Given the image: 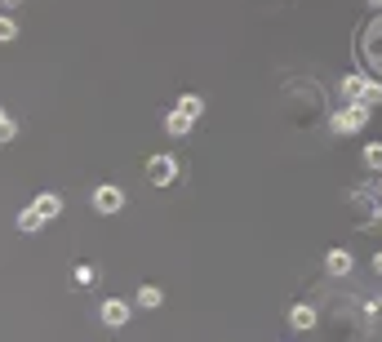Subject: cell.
I'll return each mask as SVG.
<instances>
[{
    "label": "cell",
    "mask_w": 382,
    "mask_h": 342,
    "mask_svg": "<svg viewBox=\"0 0 382 342\" xmlns=\"http://www.w3.org/2000/svg\"><path fill=\"white\" fill-rule=\"evenodd\" d=\"M369 116H373V107L342 103L334 116H329V129H334V134H360V129H369Z\"/></svg>",
    "instance_id": "6da1fadb"
},
{
    "label": "cell",
    "mask_w": 382,
    "mask_h": 342,
    "mask_svg": "<svg viewBox=\"0 0 382 342\" xmlns=\"http://www.w3.org/2000/svg\"><path fill=\"white\" fill-rule=\"evenodd\" d=\"M342 98L347 103H364V107H378L382 103V85L369 76H347L342 80Z\"/></svg>",
    "instance_id": "7a4b0ae2"
},
{
    "label": "cell",
    "mask_w": 382,
    "mask_h": 342,
    "mask_svg": "<svg viewBox=\"0 0 382 342\" xmlns=\"http://www.w3.org/2000/svg\"><path fill=\"white\" fill-rule=\"evenodd\" d=\"M125 209V187H116V183H103L94 191V214H103V218H111V214H120Z\"/></svg>",
    "instance_id": "3957f363"
},
{
    "label": "cell",
    "mask_w": 382,
    "mask_h": 342,
    "mask_svg": "<svg viewBox=\"0 0 382 342\" xmlns=\"http://www.w3.org/2000/svg\"><path fill=\"white\" fill-rule=\"evenodd\" d=\"M147 178H152L156 187H169L174 178H178V160H174V156H164V152L152 156V160H147Z\"/></svg>",
    "instance_id": "277c9868"
},
{
    "label": "cell",
    "mask_w": 382,
    "mask_h": 342,
    "mask_svg": "<svg viewBox=\"0 0 382 342\" xmlns=\"http://www.w3.org/2000/svg\"><path fill=\"white\" fill-rule=\"evenodd\" d=\"M98 316H103V324H111V329H120V324H125L129 316H134V307H129V302H120V298H107V302H103V312H98Z\"/></svg>",
    "instance_id": "5b68a950"
},
{
    "label": "cell",
    "mask_w": 382,
    "mask_h": 342,
    "mask_svg": "<svg viewBox=\"0 0 382 342\" xmlns=\"http://www.w3.org/2000/svg\"><path fill=\"white\" fill-rule=\"evenodd\" d=\"M31 209H36L45 222H54V218L62 214V195H58V191H40L36 200H31Z\"/></svg>",
    "instance_id": "8992f818"
},
{
    "label": "cell",
    "mask_w": 382,
    "mask_h": 342,
    "mask_svg": "<svg viewBox=\"0 0 382 342\" xmlns=\"http://www.w3.org/2000/svg\"><path fill=\"white\" fill-rule=\"evenodd\" d=\"M325 267H329V275H352L356 258H352V249H329L325 253Z\"/></svg>",
    "instance_id": "52a82bcc"
},
{
    "label": "cell",
    "mask_w": 382,
    "mask_h": 342,
    "mask_svg": "<svg viewBox=\"0 0 382 342\" xmlns=\"http://www.w3.org/2000/svg\"><path fill=\"white\" fill-rule=\"evenodd\" d=\"M191 125H196V120H191V116H182V111L174 107L169 116H164V134H169V138H187V134H191Z\"/></svg>",
    "instance_id": "ba28073f"
},
{
    "label": "cell",
    "mask_w": 382,
    "mask_h": 342,
    "mask_svg": "<svg viewBox=\"0 0 382 342\" xmlns=\"http://www.w3.org/2000/svg\"><path fill=\"white\" fill-rule=\"evenodd\" d=\"M174 107L182 111V116H191V120H201V116H205V98H201V93H182Z\"/></svg>",
    "instance_id": "9c48e42d"
},
{
    "label": "cell",
    "mask_w": 382,
    "mask_h": 342,
    "mask_svg": "<svg viewBox=\"0 0 382 342\" xmlns=\"http://www.w3.org/2000/svg\"><path fill=\"white\" fill-rule=\"evenodd\" d=\"M289 324H293V329H311V324H315V307L293 302V307H289Z\"/></svg>",
    "instance_id": "30bf717a"
},
{
    "label": "cell",
    "mask_w": 382,
    "mask_h": 342,
    "mask_svg": "<svg viewBox=\"0 0 382 342\" xmlns=\"http://www.w3.org/2000/svg\"><path fill=\"white\" fill-rule=\"evenodd\" d=\"M134 302H138V307H147V312H152V307H160V302H164V293H160L156 285H142V289H138V298H134Z\"/></svg>",
    "instance_id": "8fae6325"
},
{
    "label": "cell",
    "mask_w": 382,
    "mask_h": 342,
    "mask_svg": "<svg viewBox=\"0 0 382 342\" xmlns=\"http://www.w3.org/2000/svg\"><path fill=\"white\" fill-rule=\"evenodd\" d=\"M40 227H45V218H40V214H36V209H31V205H27V209H23V214H18V232H40Z\"/></svg>",
    "instance_id": "7c38bea8"
},
{
    "label": "cell",
    "mask_w": 382,
    "mask_h": 342,
    "mask_svg": "<svg viewBox=\"0 0 382 342\" xmlns=\"http://www.w3.org/2000/svg\"><path fill=\"white\" fill-rule=\"evenodd\" d=\"M364 169L382 173V142H369V147H364Z\"/></svg>",
    "instance_id": "4fadbf2b"
},
{
    "label": "cell",
    "mask_w": 382,
    "mask_h": 342,
    "mask_svg": "<svg viewBox=\"0 0 382 342\" xmlns=\"http://www.w3.org/2000/svg\"><path fill=\"white\" fill-rule=\"evenodd\" d=\"M72 280H76V285H80V289H89V285H94V280H98V271H94V267H89V263H76V271H72Z\"/></svg>",
    "instance_id": "5bb4252c"
},
{
    "label": "cell",
    "mask_w": 382,
    "mask_h": 342,
    "mask_svg": "<svg viewBox=\"0 0 382 342\" xmlns=\"http://www.w3.org/2000/svg\"><path fill=\"white\" fill-rule=\"evenodd\" d=\"M13 134H18V120H13L5 107H0V142H13Z\"/></svg>",
    "instance_id": "9a60e30c"
},
{
    "label": "cell",
    "mask_w": 382,
    "mask_h": 342,
    "mask_svg": "<svg viewBox=\"0 0 382 342\" xmlns=\"http://www.w3.org/2000/svg\"><path fill=\"white\" fill-rule=\"evenodd\" d=\"M13 36H18V23H13L9 13H0V45H9Z\"/></svg>",
    "instance_id": "2e32d148"
},
{
    "label": "cell",
    "mask_w": 382,
    "mask_h": 342,
    "mask_svg": "<svg viewBox=\"0 0 382 342\" xmlns=\"http://www.w3.org/2000/svg\"><path fill=\"white\" fill-rule=\"evenodd\" d=\"M373 271H378V275H382V253H378V258H373Z\"/></svg>",
    "instance_id": "e0dca14e"
},
{
    "label": "cell",
    "mask_w": 382,
    "mask_h": 342,
    "mask_svg": "<svg viewBox=\"0 0 382 342\" xmlns=\"http://www.w3.org/2000/svg\"><path fill=\"white\" fill-rule=\"evenodd\" d=\"M0 5H18V0H0Z\"/></svg>",
    "instance_id": "ac0fdd59"
},
{
    "label": "cell",
    "mask_w": 382,
    "mask_h": 342,
    "mask_svg": "<svg viewBox=\"0 0 382 342\" xmlns=\"http://www.w3.org/2000/svg\"><path fill=\"white\" fill-rule=\"evenodd\" d=\"M373 5H378V9H382V0H373Z\"/></svg>",
    "instance_id": "d6986e66"
}]
</instances>
